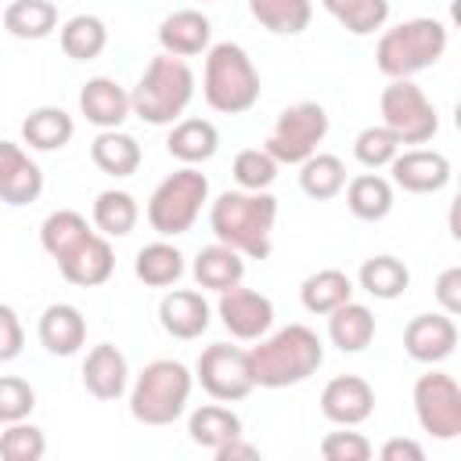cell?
Listing matches in <instances>:
<instances>
[{
  "instance_id": "cell-1",
  "label": "cell",
  "mask_w": 461,
  "mask_h": 461,
  "mask_svg": "<svg viewBox=\"0 0 461 461\" xmlns=\"http://www.w3.org/2000/svg\"><path fill=\"white\" fill-rule=\"evenodd\" d=\"M245 353H249L252 382L263 389L299 385L324 364V342L306 324H288L274 335H259V346Z\"/></svg>"
},
{
  "instance_id": "cell-2",
  "label": "cell",
  "mask_w": 461,
  "mask_h": 461,
  "mask_svg": "<svg viewBox=\"0 0 461 461\" xmlns=\"http://www.w3.org/2000/svg\"><path fill=\"white\" fill-rule=\"evenodd\" d=\"M274 220H277V198L267 191H223L209 205V230L216 234V241L252 259L270 256Z\"/></svg>"
},
{
  "instance_id": "cell-3",
  "label": "cell",
  "mask_w": 461,
  "mask_h": 461,
  "mask_svg": "<svg viewBox=\"0 0 461 461\" xmlns=\"http://www.w3.org/2000/svg\"><path fill=\"white\" fill-rule=\"evenodd\" d=\"M259 72L241 43H212L202 68V97L220 115H241L259 101Z\"/></svg>"
},
{
  "instance_id": "cell-4",
  "label": "cell",
  "mask_w": 461,
  "mask_h": 461,
  "mask_svg": "<svg viewBox=\"0 0 461 461\" xmlns=\"http://www.w3.org/2000/svg\"><path fill=\"white\" fill-rule=\"evenodd\" d=\"M194 97V72L184 58L158 54L130 90V112L151 126H173Z\"/></svg>"
},
{
  "instance_id": "cell-5",
  "label": "cell",
  "mask_w": 461,
  "mask_h": 461,
  "mask_svg": "<svg viewBox=\"0 0 461 461\" xmlns=\"http://www.w3.org/2000/svg\"><path fill=\"white\" fill-rule=\"evenodd\" d=\"M447 50V25L439 18H407L378 36L375 65L389 79H411L421 68H432Z\"/></svg>"
},
{
  "instance_id": "cell-6",
  "label": "cell",
  "mask_w": 461,
  "mask_h": 461,
  "mask_svg": "<svg viewBox=\"0 0 461 461\" xmlns=\"http://www.w3.org/2000/svg\"><path fill=\"white\" fill-rule=\"evenodd\" d=\"M191 385L194 375L187 371V364L180 360H151L144 364V371L137 375L133 389H130V414L140 425H173L191 400Z\"/></svg>"
},
{
  "instance_id": "cell-7",
  "label": "cell",
  "mask_w": 461,
  "mask_h": 461,
  "mask_svg": "<svg viewBox=\"0 0 461 461\" xmlns=\"http://www.w3.org/2000/svg\"><path fill=\"white\" fill-rule=\"evenodd\" d=\"M209 202V180L205 173H198L194 166H184L176 173H169L148 198V223L155 234L162 238H176L187 234L202 212V205Z\"/></svg>"
},
{
  "instance_id": "cell-8",
  "label": "cell",
  "mask_w": 461,
  "mask_h": 461,
  "mask_svg": "<svg viewBox=\"0 0 461 461\" xmlns=\"http://www.w3.org/2000/svg\"><path fill=\"white\" fill-rule=\"evenodd\" d=\"M324 137H328V112L317 101H299L277 115V122L263 140V151L277 166H299L317 151Z\"/></svg>"
},
{
  "instance_id": "cell-9",
  "label": "cell",
  "mask_w": 461,
  "mask_h": 461,
  "mask_svg": "<svg viewBox=\"0 0 461 461\" xmlns=\"http://www.w3.org/2000/svg\"><path fill=\"white\" fill-rule=\"evenodd\" d=\"M378 112H382V126L393 130L400 144H425L439 130L436 104L411 79H393L378 97Z\"/></svg>"
},
{
  "instance_id": "cell-10",
  "label": "cell",
  "mask_w": 461,
  "mask_h": 461,
  "mask_svg": "<svg viewBox=\"0 0 461 461\" xmlns=\"http://www.w3.org/2000/svg\"><path fill=\"white\" fill-rule=\"evenodd\" d=\"M414 414L418 425L432 439H457L461 436V389L454 375L429 371L414 382Z\"/></svg>"
},
{
  "instance_id": "cell-11",
  "label": "cell",
  "mask_w": 461,
  "mask_h": 461,
  "mask_svg": "<svg viewBox=\"0 0 461 461\" xmlns=\"http://www.w3.org/2000/svg\"><path fill=\"white\" fill-rule=\"evenodd\" d=\"M194 378L220 403L245 400L256 389L252 371H249V353L238 349V346H227V342H216V346L202 349V357L194 364Z\"/></svg>"
},
{
  "instance_id": "cell-12",
  "label": "cell",
  "mask_w": 461,
  "mask_h": 461,
  "mask_svg": "<svg viewBox=\"0 0 461 461\" xmlns=\"http://www.w3.org/2000/svg\"><path fill=\"white\" fill-rule=\"evenodd\" d=\"M216 313H220L223 328L241 342H256L274 324V303L263 292H252V288H241V285L220 292Z\"/></svg>"
},
{
  "instance_id": "cell-13",
  "label": "cell",
  "mask_w": 461,
  "mask_h": 461,
  "mask_svg": "<svg viewBox=\"0 0 461 461\" xmlns=\"http://www.w3.org/2000/svg\"><path fill=\"white\" fill-rule=\"evenodd\" d=\"M375 411V389L367 378L360 375H335L324 389H321V414L342 429H353L360 421H367Z\"/></svg>"
},
{
  "instance_id": "cell-14",
  "label": "cell",
  "mask_w": 461,
  "mask_h": 461,
  "mask_svg": "<svg viewBox=\"0 0 461 461\" xmlns=\"http://www.w3.org/2000/svg\"><path fill=\"white\" fill-rule=\"evenodd\" d=\"M389 173L396 187L411 194H432L450 184V158L443 151L411 148V151H396V158L389 162Z\"/></svg>"
},
{
  "instance_id": "cell-15",
  "label": "cell",
  "mask_w": 461,
  "mask_h": 461,
  "mask_svg": "<svg viewBox=\"0 0 461 461\" xmlns=\"http://www.w3.org/2000/svg\"><path fill=\"white\" fill-rule=\"evenodd\" d=\"M457 346V324L450 313H418L403 328V349L418 364H439Z\"/></svg>"
},
{
  "instance_id": "cell-16",
  "label": "cell",
  "mask_w": 461,
  "mask_h": 461,
  "mask_svg": "<svg viewBox=\"0 0 461 461\" xmlns=\"http://www.w3.org/2000/svg\"><path fill=\"white\" fill-rule=\"evenodd\" d=\"M43 191V169L14 140H0V202L29 205Z\"/></svg>"
},
{
  "instance_id": "cell-17",
  "label": "cell",
  "mask_w": 461,
  "mask_h": 461,
  "mask_svg": "<svg viewBox=\"0 0 461 461\" xmlns=\"http://www.w3.org/2000/svg\"><path fill=\"white\" fill-rule=\"evenodd\" d=\"M83 385L94 400H119L130 385V364L119 346L101 342L83 360Z\"/></svg>"
},
{
  "instance_id": "cell-18",
  "label": "cell",
  "mask_w": 461,
  "mask_h": 461,
  "mask_svg": "<svg viewBox=\"0 0 461 461\" xmlns=\"http://www.w3.org/2000/svg\"><path fill=\"white\" fill-rule=\"evenodd\" d=\"M209 36H212V25L194 7H180L158 22V47L162 54H173V58H194L209 50Z\"/></svg>"
},
{
  "instance_id": "cell-19",
  "label": "cell",
  "mask_w": 461,
  "mask_h": 461,
  "mask_svg": "<svg viewBox=\"0 0 461 461\" xmlns=\"http://www.w3.org/2000/svg\"><path fill=\"white\" fill-rule=\"evenodd\" d=\"M79 112L97 130H119L130 119V94L112 76H94L79 90Z\"/></svg>"
},
{
  "instance_id": "cell-20",
  "label": "cell",
  "mask_w": 461,
  "mask_h": 461,
  "mask_svg": "<svg viewBox=\"0 0 461 461\" xmlns=\"http://www.w3.org/2000/svg\"><path fill=\"white\" fill-rule=\"evenodd\" d=\"M58 270H61V277H65L68 285H79V288H97V285H104V281L112 277V270H115V256H112L108 238L94 230L83 245H76V249L58 263Z\"/></svg>"
},
{
  "instance_id": "cell-21",
  "label": "cell",
  "mask_w": 461,
  "mask_h": 461,
  "mask_svg": "<svg viewBox=\"0 0 461 461\" xmlns=\"http://www.w3.org/2000/svg\"><path fill=\"white\" fill-rule=\"evenodd\" d=\"M158 324H162L166 335H173L180 342H191L209 328V303L202 299V292L173 288L158 303Z\"/></svg>"
},
{
  "instance_id": "cell-22",
  "label": "cell",
  "mask_w": 461,
  "mask_h": 461,
  "mask_svg": "<svg viewBox=\"0 0 461 461\" xmlns=\"http://www.w3.org/2000/svg\"><path fill=\"white\" fill-rule=\"evenodd\" d=\"M40 346L54 357H72L79 353V346L86 342V317L79 313V306L72 303H50L40 313Z\"/></svg>"
},
{
  "instance_id": "cell-23",
  "label": "cell",
  "mask_w": 461,
  "mask_h": 461,
  "mask_svg": "<svg viewBox=\"0 0 461 461\" xmlns=\"http://www.w3.org/2000/svg\"><path fill=\"white\" fill-rule=\"evenodd\" d=\"M191 274H194L198 288L227 292V288H234V285H241V277H245V259H241V252H234L230 245L216 241V245L198 249Z\"/></svg>"
},
{
  "instance_id": "cell-24",
  "label": "cell",
  "mask_w": 461,
  "mask_h": 461,
  "mask_svg": "<svg viewBox=\"0 0 461 461\" xmlns=\"http://www.w3.org/2000/svg\"><path fill=\"white\" fill-rule=\"evenodd\" d=\"M216 148H220V133L209 119H176L166 137V151L184 166L209 162L216 155Z\"/></svg>"
},
{
  "instance_id": "cell-25",
  "label": "cell",
  "mask_w": 461,
  "mask_h": 461,
  "mask_svg": "<svg viewBox=\"0 0 461 461\" xmlns=\"http://www.w3.org/2000/svg\"><path fill=\"white\" fill-rule=\"evenodd\" d=\"M76 133V122L58 104H40L22 119V140L36 151H61Z\"/></svg>"
},
{
  "instance_id": "cell-26",
  "label": "cell",
  "mask_w": 461,
  "mask_h": 461,
  "mask_svg": "<svg viewBox=\"0 0 461 461\" xmlns=\"http://www.w3.org/2000/svg\"><path fill=\"white\" fill-rule=\"evenodd\" d=\"M328 339L342 353H360L375 339V313L364 303H342L328 313Z\"/></svg>"
},
{
  "instance_id": "cell-27",
  "label": "cell",
  "mask_w": 461,
  "mask_h": 461,
  "mask_svg": "<svg viewBox=\"0 0 461 461\" xmlns=\"http://www.w3.org/2000/svg\"><path fill=\"white\" fill-rule=\"evenodd\" d=\"M90 158L108 176H133L140 169V144L122 130H101L90 144Z\"/></svg>"
},
{
  "instance_id": "cell-28",
  "label": "cell",
  "mask_w": 461,
  "mask_h": 461,
  "mask_svg": "<svg viewBox=\"0 0 461 461\" xmlns=\"http://www.w3.org/2000/svg\"><path fill=\"white\" fill-rule=\"evenodd\" d=\"M346 205L357 220L378 223L393 212V184L378 173H360L346 184Z\"/></svg>"
},
{
  "instance_id": "cell-29",
  "label": "cell",
  "mask_w": 461,
  "mask_h": 461,
  "mask_svg": "<svg viewBox=\"0 0 461 461\" xmlns=\"http://www.w3.org/2000/svg\"><path fill=\"white\" fill-rule=\"evenodd\" d=\"M90 234H94V230H90L86 216L76 212V209H58V212H50V216L40 223V245H43V252H47L54 263H61V259H65L76 245H83Z\"/></svg>"
},
{
  "instance_id": "cell-30",
  "label": "cell",
  "mask_w": 461,
  "mask_h": 461,
  "mask_svg": "<svg viewBox=\"0 0 461 461\" xmlns=\"http://www.w3.org/2000/svg\"><path fill=\"white\" fill-rule=\"evenodd\" d=\"M299 299H303V306H306L310 313L328 317L335 306H342V303L353 299V281H349L346 270L324 267V270H317V274H310V277L303 281Z\"/></svg>"
},
{
  "instance_id": "cell-31",
  "label": "cell",
  "mask_w": 461,
  "mask_h": 461,
  "mask_svg": "<svg viewBox=\"0 0 461 461\" xmlns=\"http://www.w3.org/2000/svg\"><path fill=\"white\" fill-rule=\"evenodd\" d=\"M187 436L191 443H198L202 450H216L223 447L227 439L241 436V418L223 407V403H202L198 411H191L187 418Z\"/></svg>"
},
{
  "instance_id": "cell-32",
  "label": "cell",
  "mask_w": 461,
  "mask_h": 461,
  "mask_svg": "<svg viewBox=\"0 0 461 461\" xmlns=\"http://www.w3.org/2000/svg\"><path fill=\"white\" fill-rule=\"evenodd\" d=\"M133 274L137 281H144L148 288H169L184 277V252L169 241H151L137 252L133 259Z\"/></svg>"
},
{
  "instance_id": "cell-33",
  "label": "cell",
  "mask_w": 461,
  "mask_h": 461,
  "mask_svg": "<svg viewBox=\"0 0 461 461\" xmlns=\"http://www.w3.org/2000/svg\"><path fill=\"white\" fill-rule=\"evenodd\" d=\"M299 187L306 198L313 202H328L346 187V166L339 155L328 151H313L310 158L299 162Z\"/></svg>"
},
{
  "instance_id": "cell-34",
  "label": "cell",
  "mask_w": 461,
  "mask_h": 461,
  "mask_svg": "<svg viewBox=\"0 0 461 461\" xmlns=\"http://www.w3.org/2000/svg\"><path fill=\"white\" fill-rule=\"evenodd\" d=\"M4 29L14 40H43L58 29V7L50 0H14L4 7Z\"/></svg>"
},
{
  "instance_id": "cell-35",
  "label": "cell",
  "mask_w": 461,
  "mask_h": 461,
  "mask_svg": "<svg viewBox=\"0 0 461 461\" xmlns=\"http://www.w3.org/2000/svg\"><path fill=\"white\" fill-rule=\"evenodd\" d=\"M249 11L263 29L277 36H299L303 29H310L313 18L310 0H249Z\"/></svg>"
},
{
  "instance_id": "cell-36",
  "label": "cell",
  "mask_w": 461,
  "mask_h": 461,
  "mask_svg": "<svg viewBox=\"0 0 461 461\" xmlns=\"http://www.w3.org/2000/svg\"><path fill=\"white\" fill-rule=\"evenodd\" d=\"M61 50L72 58V61H94L104 47H108V29L97 14H72L65 25H61Z\"/></svg>"
},
{
  "instance_id": "cell-37",
  "label": "cell",
  "mask_w": 461,
  "mask_h": 461,
  "mask_svg": "<svg viewBox=\"0 0 461 461\" xmlns=\"http://www.w3.org/2000/svg\"><path fill=\"white\" fill-rule=\"evenodd\" d=\"M137 198L130 191H101L94 198V227L104 238H126L137 227Z\"/></svg>"
},
{
  "instance_id": "cell-38",
  "label": "cell",
  "mask_w": 461,
  "mask_h": 461,
  "mask_svg": "<svg viewBox=\"0 0 461 461\" xmlns=\"http://www.w3.org/2000/svg\"><path fill=\"white\" fill-rule=\"evenodd\" d=\"M357 281H360V288H364L367 295H375V299H396V295L407 292L411 270H407L403 259H396V256H371V259H364Z\"/></svg>"
},
{
  "instance_id": "cell-39",
  "label": "cell",
  "mask_w": 461,
  "mask_h": 461,
  "mask_svg": "<svg viewBox=\"0 0 461 461\" xmlns=\"http://www.w3.org/2000/svg\"><path fill=\"white\" fill-rule=\"evenodd\" d=\"M321 4L353 36H371L389 18V0H321Z\"/></svg>"
},
{
  "instance_id": "cell-40",
  "label": "cell",
  "mask_w": 461,
  "mask_h": 461,
  "mask_svg": "<svg viewBox=\"0 0 461 461\" xmlns=\"http://www.w3.org/2000/svg\"><path fill=\"white\" fill-rule=\"evenodd\" d=\"M43 454H47V436H43V429L29 425L25 418L11 421L0 432V457L4 461H40Z\"/></svg>"
},
{
  "instance_id": "cell-41",
  "label": "cell",
  "mask_w": 461,
  "mask_h": 461,
  "mask_svg": "<svg viewBox=\"0 0 461 461\" xmlns=\"http://www.w3.org/2000/svg\"><path fill=\"white\" fill-rule=\"evenodd\" d=\"M396 151H400V140H396L393 130H385V126H364V130L357 133V140H353V155H357V162L367 166V169L389 166V162L396 158Z\"/></svg>"
},
{
  "instance_id": "cell-42",
  "label": "cell",
  "mask_w": 461,
  "mask_h": 461,
  "mask_svg": "<svg viewBox=\"0 0 461 461\" xmlns=\"http://www.w3.org/2000/svg\"><path fill=\"white\" fill-rule=\"evenodd\" d=\"M234 180L241 191H267L277 180V162L263 148H245L234 155Z\"/></svg>"
},
{
  "instance_id": "cell-43",
  "label": "cell",
  "mask_w": 461,
  "mask_h": 461,
  "mask_svg": "<svg viewBox=\"0 0 461 461\" xmlns=\"http://www.w3.org/2000/svg\"><path fill=\"white\" fill-rule=\"evenodd\" d=\"M32 407H36V389L18 375H4L0 378V425L29 418Z\"/></svg>"
},
{
  "instance_id": "cell-44",
  "label": "cell",
  "mask_w": 461,
  "mask_h": 461,
  "mask_svg": "<svg viewBox=\"0 0 461 461\" xmlns=\"http://www.w3.org/2000/svg\"><path fill=\"white\" fill-rule=\"evenodd\" d=\"M321 457L324 461H367L371 439L360 432H328L321 439Z\"/></svg>"
},
{
  "instance_id": "cell-45",
  "label": "cell",
  "mask_w": 461,
  "mask_h": 461,
  "mask_svg": "<svg viewBox=\"0 0 461 461\" xmlns=\"http://www.w3.org/2000/svg\"><path fill=\"white\" fill-rule=\"evenodd\" d=\"M22 346H25V328H22L18 313L7 303H0V364L14 360L22 353Z\"/></svg>"
},
{
  "instance_id": "cell-46",
  "label": "cell",
  "mask_w": 461,
  "mask_h": 461,
  "mask_svg": "<svg viewBox=\"0 0 461 461\" xmlns=\"http://www.w3.org/2000/svg\"><path fill=\"white\" fill-rule=\"evenodd\" d=\"M436 303L443 306V313L457 317L461 313V267H447L436 277Z\"/></svg>"
},
{
  "instance_id": "cell-47",
  "label": "cell",
  "mask_w": 461,
  "mask_h": 461,
  "mask_svg": "<svg viewBox=\"0 0 461 461\" xmlns=\"http://www.w3.org/2000/svg\"><path fill=\"white\" fill-rule=\"evenodd\" d=\"M421 457H425V450L414 439L396 436V439H385L382 443V461H421Z\"/></svg>"
},
{
  "instance_id": "cell-48",
  "label": "cell",
  "mask_w": 461,
  "mask_h": 461,
  "mask_svg": "<svg viewBox=\"0 0 461 461\" xmlns=\"http://www.w3.org/2000/svg\"><path fill=\"white\" fill-rule=\"evenodd\" d=\"M212 454H216V461H256V457H259V447H252V443H245L241 436H234V439H227L223 447H216Z\"/></svg>"
}]
</instances>
